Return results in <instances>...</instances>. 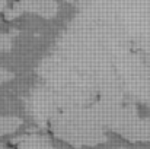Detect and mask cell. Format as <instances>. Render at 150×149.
<instances>
[{
    "label": "cell",
    "instance_id": "277c9868",
    "mask_svg": "<svg viewBox=\"0 0 150 149\" xmlns=\"http://www.w3.org/2000/svg\"><path fill=\"white\" fill-rule=\"evenodd\" d=\"M22 126V120L13 115H0V138L15 135Z\"/></svg>",
    "mask_w": 150,
    "mask_h": 149
},
{
    "label": "cell",
    "instance_id": "6da1fadb",
    "mask_svg": "<svg viewBox=\"0 0 150 149\" xmlns=\"http://www.w3.org/2000/svg\"><path fill=\"white\" fill-rule=\"evenodd\" d=\"M52 139L70 148H95L106 142L108 130L93 108H64L52 114L47 123Z\"/></svg>",
    "mask_w": 150,
    "mask_h": 149
},
{
    "label": "cell",
    "instance_id": "7a4b0ae2",
    "mask_svg": "<svg viewBox=\"0 0 150 149\" xmlns=\"http://www.w3.org/2000/svg\"><path fill=\"white\" fill-rule=\"evenodd\" d=\"M114 135L130 145L150 143V115H142L139 110H136L118 129L114 130Z\"/></svg>",
    "mask_w": 150,
    "mask_h": 149
},
{
    "label": "cell",
    "instance_id": "52a82bcc",
    "mask_svg": "<svg viewBox=\"0 0 150 149\" xmlns=\"http://www.w3.org/2000/svg\"><path fill=\"white\" fill-rule=\"evenodd\" d=\"M13 78H15V75H13L12 72H9L7 69H4V67H1V66H0V85L10 82Z\"/></svg>",
    "mask_w": 150,
    "mask_h": 149
},
{
    "label": "cell",
    "instance_id": "3957f363",
    "mask_svg": "<svg viewBox=\"0 0 150 149\" xmlns=\"http://www.w3.org/2000/svg\"><path fill=\"white\" fill-rule=\"evenodd\" d=\"M10 149H57L48 139L38 135H26L9 140Z\"/></svg>",
    "mask_w": 150,
    "mask_h": 149
},
{
    "label": "cell",
    "instance_id": "ba28073f",
    "mask_svg": "<svg viewBox=\"0 0 150 149\" xmlns=\"http://www.w3.org/2000/svg\"><path fill=\"white\" fill-rule=\"evenodd\" d=\"M6 9H7L6 7V0H0V13H4Z\"/></svg>",
    "mask_w": 150,
    "mask_h": 149
},
{
    "label": "cell",
    "instance_id": "5b68a950",
    "mask_svg": "<svg viewBox=\"0 0 150 149\" xmlns=\"http://www.w3.org/2000/svg\"><path fill=\"white\" fill-rule=\"evenodd\" d=\"M34 10L41 16V18H54L57 13V4L52 0H37L34 3Z\"/></svg>",
    "mask_w": 150,
    "mask_h": 149
},
{
    "label": "cell",
    "instance_id": "8992f818",
    "mask_svg": "<svg viewBox=\"0 0 150 149\" xmlns=\"http://www.w3.org/2000/svg\"><path fill=\"white\" fill-rule=\"evenodd\" d=\"M10 50H12V41H10V38L6 34H1L0 32V56L9 53Z\"/></svg>",
    "mask_w": 150,
    "mask_h": 149
}]
</instances>
